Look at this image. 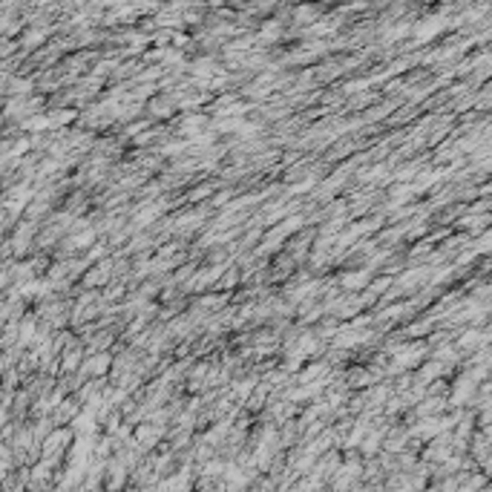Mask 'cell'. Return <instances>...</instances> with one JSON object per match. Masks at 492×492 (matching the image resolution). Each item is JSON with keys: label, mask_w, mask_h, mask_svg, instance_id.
Returning <instances> with one entry per match:
<instances>
[{"label": "cell", "mask_w": 492, "mask_h": 492, "mask_svg": "<svg viewBox=\"0 0 492 492\" xmlns=\"http://www.w3.org/2000/svg\"><path fill=\"white\" fill-rule=\"evenodd\" d=\"M159 435H162L159 426H142L139 432H135V446H139V449H150L155 441H159Z\"/></svg>", "instance_id": "cell-1"}, {"label": "cell", "mask_w": 492, "mask_h": 492, "mask_svg": "<svg viewBox=\"0 0 492 492\" xmlns=\"http://www.w3.org/2000/svg\"><path fill=\"white\" fill-rule=\"evenodd\" d=\"M348 288H360V285H366L368 282V273L366 271H360V273H348V280H343Z\"/></svg>", "instance_id": "cell-2"}]
</instances>
